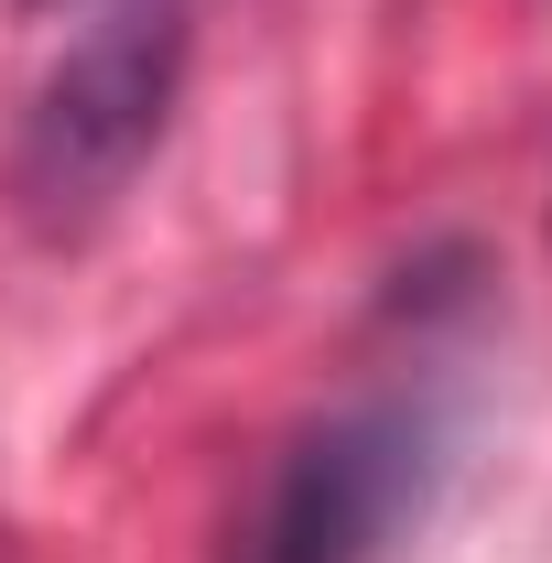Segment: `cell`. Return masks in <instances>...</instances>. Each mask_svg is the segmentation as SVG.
Segmentation results:
<instances>
[{
    "mask_svg": "<svg viewBox=\"0 0 552 563\" xmlns=\"http://www.w3.org/2000/svg\"><path fill=\"white\" fill-rule=\"evenodd\" d=\"M185 98V11L174 0H109L55 66L22 87V120L0 152V196L22 228L76 239L131 196V174L163 152Z\"/></svg>",
    "mask_w": 552,
    "mask_h": 563,
    "instance_id": "6da1fadb",
    "label": "cell"
},
{
    "mask_svg": "<svg viewBox=\"0 0 552 563\" xmlns=\"http://www.w3.org/2000/svg\"><path fill=\"white\" fill-rule=\"evenodd\" d=\"M422 488H433V422L412 401H346L261 466L217 563H379Z\"/></svg>",
    "mask_w": 552,
    "mask_h": 563,
    "instance_id": "7a4b0ae2",
    "label": "cell"
}]
</instances>
